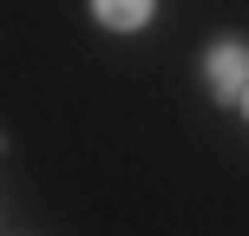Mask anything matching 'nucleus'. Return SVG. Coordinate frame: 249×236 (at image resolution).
Masks as SVG:
<instances>
[{
	"instance_id": "nucleus-1",
	"label": "nucleus",
	"mask_w": 249,
	"mask_h": 236,
	"mask_svg": "<svg viewBox=\"0 0 249 236\" xmlns=\"http://www.w3.org/2000/svg\"><path fill=\"white\" fill-rule=\"evenodd\" d=\"M203 92L216 105H243V92H249V46L243 39H216L203 53Z\"/></svg>"
},
{
	"instance_id": "nucleus-3",
	"label": "nucleus",
	"mask_w": 249,
	"mask_h": 236,
	"mask_svg": "<svg viewBox=\"0 0 249 236\" xmlns=\"http://www.w3.org/2000/svg\"><path fill=\"white\" fill-rule=\"evenodd\" d=\"M243 118H249V92H243Z\"/></svg>"
},
{
	"instance_id": "nucleus-2",
	"label": "nucleus",
	"mask_w": 249,
	"mask_h": 236,
	"mask_svg": "<svg viewBox=\"0 0 249 236\" xmlns=\"http://www.w3.org/2000/svg\"><path fill=\"white\" fill-rule=\"evenodd\" d=\"M151 13H158V0H92V20L112 33H138V26H151Z\"/></svg>"
}]
</instances>
